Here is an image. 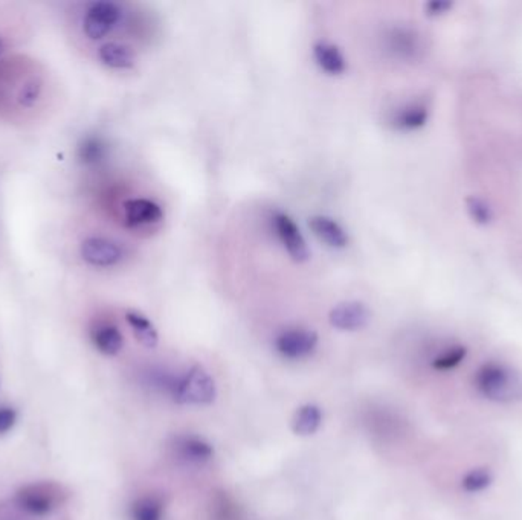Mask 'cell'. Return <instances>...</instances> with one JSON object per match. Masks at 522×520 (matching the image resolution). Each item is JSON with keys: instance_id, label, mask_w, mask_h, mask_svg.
<instances>
[{"instance_id": "1", "label": "cell", "mask_w": 522, "mask_h": 520, "mask_svg": "<svg viewBox=\"0 0 522 520\" xmlns=\"http://www.w3.org/2000/svg\"><path fill=\"white\" fill-rule=\"evenodd\" d=\"M476 392L485 400L501 404L522 402V374L506 364L487 361L473 376Z\"/></svg>"}, {"instance_id": "2", "label": "cell", "mask_w": 522, "mask_h": 520, "mask_svg": "<svg viewBox=\"0 0 522 520\" xmlns=\"http://www.w3.org/2000/svg\"><path fill=\"white\" fill-rule=\"evenodd\" d=\"M171 397L179 404L206 406L216 400L217 386L205 368L194 365L176 378Z\"/></svg>"}, {"instance_id": "3", "label": "cell", "mask_w": 522, "mask_h": 520, "mask_svg": "<svg viewBox=\"0 0 522 520\" xmlns=\"http://www.w3.org/2000/svg\"><path fill=\"white\" fill-rule=\"evenodd\" d=\"M123 17V9L118 4L101 0L92 4L82 20V31L90 40H101L113 30Z\"/></svg>"}, {"instance_id": "4", "label": "cell", "mask_w": 522, "mask_h": 520, "mask_svg": "<svg viewBox=\"0 0 522 520\" xmlns=\"http://www.w3.org/2000/svg\"><path fill=\"white\" fill-rule=\"evenodd\" d=\"M319 338L316 331L307 328H289L275 339V349L284 359L302 360L313 354Z\"/></svg>"}, {"instance_id": "5", "label": "cell", "mask_w": 522, "mask_h": 520, "mask_svg": "<svg viewBox=\"0 0 522 520\" xmlns=\"http://www.w3.org/2000/svg\"><path fill=\"white\" fill-rule=\"evenodd\" d=\"M272 225L277 234L278 240L281 241L282 247L295 263H306L310 258V252L304 237H302L297 223L293 221L287 213L275 212L272 216Z\"/></svg>"}, {"instance_id": "6", "label": "cell", "mask_w": 522, "mask_h": 520, "mask_svg": "<svg viewBox=\"0 0 522 520\" xmlns=\"http://www.w3.org/2000/svg\"><path fill=\"white\" fill-rule=\"evenodd\" d=\"M371 319V311L363 302L348 301L335 305L328 313V322L339 331H357L365 328Z\"/></svg>"}, {"instance_id": "7", "label": "cell", "mask_w": 522, "mask_h": 520, "mask_svg": "<svg viewBox=\"0 0 522 520\" xmlns=\"http://www.w3.org/2000/svg\"><path fill=\"white\" fill-rule=\"evenodd\" d=\"M81 256L90 266L112 267L123 259V249L107 238L92 237L81 243Z\"/></svg>"}, {"instance_id": "8", "label": "cell", "mask_w": 522, "mask_h": 520, "mask_svg": "<svg viewBox=\"0 0 522 520\" xmlns=\"http://www.w3.org/2000/svg\"><path fill=\"white\" fill-rule=\"evenodd\" d=\"M124 220L128 228H145L163 220L162 208L149 199H130L124 203Z\"/></svg>"}, {"instance_id": "9", "label": "cell", "mask_w": 522, "mask_h": 520, "mask_svg": "<svg viewBox=\"0 0 522 520\" xmlns=\"http://www.w3.org/2000/svg\"><path fill=\"white\" fill-rule=\"evenodd\" d=\"M311 232L332 249H345L348 246V235L345 229L333 218L325 216H315L309 220Z\"/></svg>"}, {"instance_id": "10", "label": "cell", "mask_w": 522, "mask_h": 520, "mask_svg": "<svg viewBox=\"0 0 522 520\" xmlns=\"http://www.w3.org/2000/svg\"><path fill=\"white\" fill-rule=\"evenodd\" d=\"M313 57L319 69L327 75L337 77L347 70V60L336 44L318 42L313 46Z\"/></svg>"}, {"instance_id": "11", "label": "cell", "mask_w": 522, "mask_h": 520, "mask_svg": "<svg viewBox=\"0 0 522 520\" xmlns=\"http://www.w3.org/2000/svg\"><path fill=\"white\" fill-rule=\"evenodd\" d=\"M176 453L189 464H204L214 457L213 445L194 435L180 436L176 441Z\"/></svg>"}, {"instance_id": "12", "label": "cell", "mask_w": 522, "mask_h": 520, "mask_svg": "<svg viewBox=\"0 0 522 520\" xmlns=\"http://www.w3.org/2000/svg\"><path fill=\"white\" fill-rule=\"evenodd\" d=\"M429 119V107L423 103H411L400 107L392 116V125L403 132H414L425 127Z\"/></svg>"}, {"instance_id": "13", "label": "cell", "mask_w": 522, "mask_h": 520, "mask_svg": "<svg viewBox=\"0 0 522 520\" xmlns=\"http://www.w3.org/2000/svg\"><path fill=\"white\" fill-rule=\"evenodd\" d=\"M17 504L26 513L44 516L54 508L52 496L43 487H27L17 495Z\"/></svg>"}, {"instance_id": "14", "label": "cell", "mask_w": 522, "mask_h": 520, "mask_svg": "<svg viewBox=\"0 0 522 520\" xmlns=\"http://www.w3.org/2000/svg\"><path fill=\"white\" fill-rule=\"evenodd\" d=\"M98 55L101 61L112 69H130L135 66V52L121 43H104Z\"/></svg>"}, {"instance_id": "15", "label": "cell", "mask_w": 522, "mask_h": 520, "mask_svg": "<svg viewBox=\"0 0 522 520\" xmlns=\"http://www.w3.org/2000/svg\"><path fill=\"white\" fill-rule=\"evenodd\" d=\"M323 424V412L316 404H304L293 415L292 431L299 436H310Z\"/></svg>"}, {"instance_id": "16", "label": "cell", "mask_w": 522, "mask_h": 520, "mask_svg": "<svg viewBox=\"0 0 522 520\" xmlns=\"http://www.w3.org/2000/svg\"><path fill=\"white\" fill-rule=\"evenodd\" d=\"M125 319L128 325H130L135 338L137 339V342L141 343V345H144L145 348H154L156 345H158V342H159L158 331H156L154 325L151 323L149 318H145L144 314L137 313V311H128L125 314Z\"/></svg>"}, {"instance_id": "17", "label": "cell", "mask_w": 522, "mask_h": 520, "mask_svg": "<svg viewBox=\"0 0 522 520\" xmlns=\"http://www.w3.org/2000/svg\"><path fill=\"white\" fill-rule=\"evenodd\" d=\"M95 347L104 356H116L119 351L123 349L124 338L121 331H119L113 325H103L92 334Z\"/></svg>"}, {"instance_id": "18", "label": "cell", "mask_w": 522, "mask_h": 520, "mask_svg": "<svg viewBox=\"0 0 522 520\" xmlns=\"http://www.w3.org/2000/svg\"><path fill=\"white\" fill-rule=\"evenodd\" d=\"M165 505L161 497L147 496L137 499L130 508L132 520H163Z\"/></svg>"}, {"instance_id": "19", "label": "cell", "mask_w": 522, "mask_h": 520, "mask_svg": "<svg viewBox=\"0 0 522 520\" xmlns=\"http://www.w3.org/2000/svg\"><path fill=\"white\" fill-rule=\"evenodd\" d=\"M394 37V51H397L399 55L405 58H416L421 52V40L420 35L411 30H400L396 31Z\"/></svg>"}, {"instance_id": "20", "label": "cell", "mask_w": 522, "mask_h": 520, "mask_svg": "<svg viewBox=\"0 0 522 520\" xmlns=\"http://www.w3.org/2000/svg\"><path fill=\"white\" fill-rule=\"evenodd\" d=\"M467 356V348L464 345H452L443 349L434 357L430 365L435 371H451L464 361Z\"/></svg>"}, {"instance_id": "21", "label": "cell", "mask_w": 522, "mask_h": 520, "mask_svg": "<svg viewBox=\"0 0 522 520\" xmlns=\"http://www.w3.org/2000/svg\"><path fill=\"white\" fill-rule=\"evenodd\" d=\"M493 476L492 471L489 469H473L471 471H467L466 475L461 479V488L466 491V493H480V491H484L487 487L492 485Z\"/></svg>"}, {"instance_id": "22", "label": "cell", "mask_w": 522, "mask_h": 520, "mask_svg": "<svg viewBox=\"0 0 522 520\" xmlns=\"http://www.w3.org/2000/svg\"><path fill=\"white\" fill-rule=\"evenodd\" d=\"M106 156V145L99 137H86L78 147V159L86 165H95Z\"/></svg>"}, {"instance_id": "23", "label": "cell", "mask_w": 522, "mask_h": 520, "mask_svg": "<svg viewBox=\"0 0 522 520\" xmlns=\"http://www.w3.org/2000/svg\"><path fill=\"white\" fill-rule=\"evenodd\" d=\"M466 209L467 213L473 223L480 226H487L493 221V209L487 202L472 196L466 200Z\"/></svg>"}, {"instance_id": "24", "label": "cell", "mask_w": 522, "mask_h": 520, "mask_svg": "<svg viewBox=\"0 0 522 520\" xmlns=\"http://www.w3.org/2000/svg\"><path fill=\"white\" fill-rule=\"evenodd\" d=\"M39 94H40V86L35 85V82H30V85L23 86L20 95H18V101H20V104L30 107L35 103Z\"/></svg>"}, {"instance_id": "25", "label": "cell", "mask_w": 522, "mask_h": 520, "mask_svg": "<svg viewBox=\"0 0 522 520\" xmlns=\"http://www.w3.org/2000/svg\"><path fill=\"white\" fill-rule=\"evenodd\" d=\"M15 411L11 407H2L0 409V435L6 433L15 424Z\"/></svg>"}, {"instance_id": "26", "label": "cell", "mask_w": 522, "mask_h": 520, "mask_svg": "<svg viewBox=\"0 0 522 520\" xmlns=\"http://www.w3.org/2000/svg\"><path fill=\"white\" fill-rule=\"evenodd\" d=\"M452 8V4L451 2H429L426 5V14L428 16H442L445 13H447L449 9Z\"/></svg>"}]
</instances>
